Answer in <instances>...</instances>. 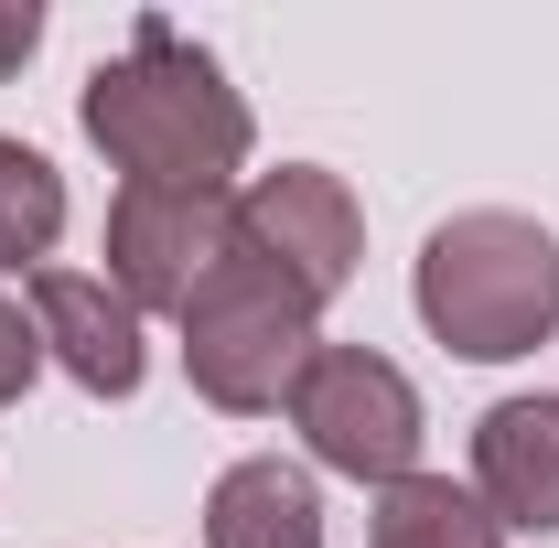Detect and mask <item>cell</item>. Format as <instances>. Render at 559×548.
Returning a JSON list of instances; mask_svg holds the SVG:
<instances>
[{"mask_svg": "<svg viewBox=\"0 0 559 548\" xmlns=\"http://www.w3.org/2000/svg\"><path fill=\"white\" fill-rule=\"evenodd\" d=\"M86 140L130 172V183H173V194H226V172L248 162V97L226 86L205 44H183L173 22H140L119 65L86 75L75 97Z\"/></svg>", "mask_w": 559, "mask_h": 548, "instance_id": "cell-1", "label": "cell"}, {"mask_svg": "<svg viewBox=\"0 0 559 548\" xmlns=\"http://www.w3.org/2000/svg\"><path fill=\"white\" fill-rule=\"evenodd\" d=\"M419 323L474 355V366H506L527 344L559 334V237L516 205H474L452 226H430L419 248Z\"/></svg>", "mask_w": 559, "mask_h": 548, "instance_id": "cell-2", "label": "cell"}, {"mask_svg": "<svg viewBox=\"0 0 559 548\" xmlns=\"http://www.w3.org/2000/svg\"><path fill=\"white\" fill-rule=\"evenodd\" d=\"M312 344H323L312 334V301L270 259H248V248H226L194 279V301H183V377H194V398H215V409H237V419L280 409L301 388Z\"/></svg>", "mask_w": 559, "mask_h": 548, "instance_id": "cell-3", "label": "cell"}, {"mask_svg": "<svg viewBox=\"0 0 559 548\" xmlns=\"http://www.w3.org/2000/svg\"><path fill=\"white\" fill-rule=\"evenodd\" d=\"M290 430L312 441L323 474H355V484L419 474V388L366 344H312V366L290 388Z\"/></svg>", "mask_w": 559, "mask_h": 548, "instance_id": "cell-4", "label": "cell"}, {"mask_svg": "<svg viewBox=\"0 0 559 548\" xmlns=\"http://www.w3.org/2000/svg\"><path fill=\"white\" fill-rule=\"evenodd\" d=\"M237 248L270 259V270L323 312V301L355 279V259H366V215H355L345 172H323V162H280V172H259V183L237 194Z\"/></svg>", "mask_w": 559, "mask_h": 548, "instance_id": "cell-5", "label": "cell"}, {"mask_svg": "<svg viewBox=\"0 0 559 548\" xmlns=\"http://www.w3.org/2000/svg\"><path fill=\"white\" fill-rule=\"evenodd\" d=\"M237 248V194H173V183H130L108 205V290L130 312H183L194 279Z\"/></svg>", "mask_w": 559, "mask_h": 548, "instance_id": "cell-6", "label": "cell"}, {"mask_svg": "<svg viewBox=\"0 0 559 548\" xmlns=\"http://www.w3.org/2000/svg\"><path fill=\"white\" fill-rule=\"evenodd\" d=\"M33 323H44V355L66 366L86 398H130L151 377V344H140V312L86 270H33Z\"/></svg>", "mask_w": 559, "mask_h": 548, "instance_id": "cell-7", "label": "cell"}, {"mask_svg": "<svg viewBox=\"0 0 559 548\" xmlns=\"http://www.w3.org/2000/svg\"><path fill=\"white\" fill-rule=\"evenodd\" d=\"M474 495L495 527H559V398H495L474 419Z\"/></svg>", "mask_w": 559, "mask_h": 548, "instance_id": "cell-8", "label": "cell"}, {"mask_svg": "<svg viewBox=\"0 0 559 548\" xmlns=\"http://www.w3.org/2000/svg\"><path fill=\"white\" fill-rule=\"evenodd\" d=\"M205 548H323V495H312V474L280 463V452L226 463L215 495H205Z\"/></svg>", "mask_w": 559, "mask_h": 548, "instance_id": "cell-9", "label": "cell"}, {"mask_svg": "<svg viewBox=\"0 0 559 548\" xmlns=\"http://www.w3.org/2000/svg\"><path fill=\"white\" fill-rule=\"evenodd\" d=\"M366 548H506V527L485 516V495H463L452 474H409L377 495V538Z\"/></svg>", "mask_w": 559, "mask_h": 548, "instance_id": "cell-10", "label": "cell"}, {"mask_svg": "<svg viewBox=\"0 0 559 548\" xmlns=\"http://www.w3.org/2000/svg\"><path fill=\"white\" fill-rule=\"evenodd\" d=\"M66 237V183L33 140H0V270H33Z\"/></svg>", "mask_w": 559, "mask_h": 548, "instance_id": "cell-11", "label": "cell"}, {"mask_svg": "<svg viewBox=\"0 0 559 548\" xmlns=\"http://www.w3.org/2000/svg\"><path fill=\"white\" fill-rule=\"evenodd\" d=\"M33 377H44V323L0 290V409H22V398H33Z\"/></svg>", "mask_w": 559, "mask_h": 548, "instance_id": "cell-12", "label": "cell"}, {"mask_svg": "<svg viewBox=\"0 0 559 548\" xmlns=\"http://www.w3.org/2000/svg\"><path fill=\"white\" fill-rule=\"evenodd\" d=\"M33 44H44V11H33V0H0V75L22 65Z\"/></svg>", "mask_w": 559, "mask_h": 548, "instance_id": "cell-13", "label": "cell"}]
</instances>
